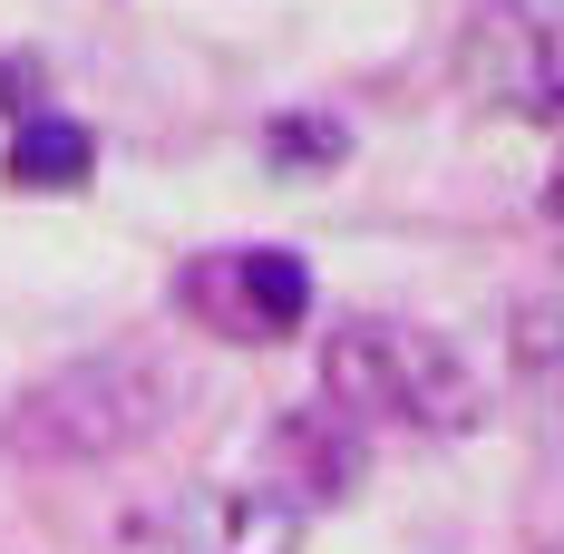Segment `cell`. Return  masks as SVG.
<instances>
[{
  "mask_svg": "<svg viewBox=\"0 0 564 554\" xmlns=\"http://www.w3.org/2000/svg\"><path fill=\"white\" fill-rule=\"evenodd\" d=\"M166 409H175V370L156 350H88L0 409V447L30 467H108L156 438Z\"/></svg>",
  "mask_w": 564,
  "mask_h": 554,
  "instance_id": "cell-1",
  "label": "cell"
},
{
  "mask_svg": "<svg viewBox=\"0 0 564 554\" xmlns=\"http://www.w3.org/2000/svg\"><path fill=\"white\" fill-rule=\"evenodd\" d=\"M322 389L350 419H409L429 438H467L487 419V389L467 370V350L429 322H340L322 350Z\"/></svg>",
  "mask_w": 564,
  "mask_h": 554,
  "instance_id": "cell-2",
  "label": "cell"
},
{
  "mask_svg": "<svg viewBox=\"0 0 564 554\" xmlns=\"http://www.w3.org/2000/svg\"><path fill=\"white\" fill-rule=\"evenodd\" d=\"M467 88L487 98V108L507 117H564V20L545 10H487L477 30H467Z\"/></svg>",
  "mask_w": 564,
  "mask_h": 554,
  "instance_id": "cell-3",
  "label": "cell"
},
{
  "mask_svg": "<svg viewBox=\"0 0 564 554\" xmlns=\"http://www.w3.org/2000/svg\"><path fill=\"white\" fill-rule=\"evenodd\" d=\"M175 545L195 554H302V506L292 497H195V515L175 525Z\"/></svg>",
  "mask_w": 564,
  "mask_h": 554,
  "instance_id": "cell-4",
  "label": "cell"
},
{
  "mask_svg": "<svg viewBox=\"0 0 564 554\" xmlns=\"http://www.w3.org/2000/svg\"><path fill=\"white\" fill-rule=\"evenodd\" d=\"M282 457L302 467V487H312V497H350V487H360V467H370L360 438H350V419H322V409H292V419H282Z\"/></svg>",
  "mask_w": 564,
  "mask_h": 554,
  "instance_id": "cell-5",
  "label": "cell"
},
{
  "mask_svg": "<svg viewBox=\"0 0 564 554\" xmlns=\"http://www.w3.org/2000/svg\"><path fill=\"white\" fill-rule=\"evenodd\" d=\"M88 127L78 117H20V137H10V185H30V195H58V185H78L88 175Z\"/></svg>",
  "mask_w": 564,
  "mask_h": 554,
  "instance_id": "cell-6",
  "label": "cell"
},
{
  "mask_svg": "<svg viewBox=\"0 0 564 554\" xmlns=\"http://www.w3.org/2000/svg\"><path fill=\"white\" fill-rule=\"evenodd\" d=\"M234 292H243V332H302L312 312V273L292 253H234Z\"/></svg>",
  "mask_w": 564,
  "mask_h": 554,
  "instance_id": "cell-7",
  "label": "cell"
},
{
  "mask_svg": "<svg viewBox=\"0 0 564 554\" xmlns=\"http://www.w3.org/2000/svg\"><path fill=\"white\" fill-rule=\"evenodd\" d=\"M516 380L535 389L545 409L564 399V312L555 302H516Z\"/></svg>",
  "mask_w": 564,
  "mask_h": 554,
  "instance_id": "cell-8",
  "label": "cell"
},
{
  "mask_svg": "<svg viewBox=\"0 0 564 554\" xmlns=\"http://www.w3.org/2000/svg\"><path fill=\"white\" fill-rule=\"evenodd\" d=\"M273 156H340V127H302V117H282V127H273Z\"/></svg>",
  "mask_w": 564,
  "mask_h": 554,
  "instance_id": "cell-9",
  "label": "cell"
}]
</instances>
